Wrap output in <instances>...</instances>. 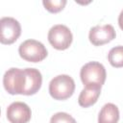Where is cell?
Instances as JSON below:
<instances>
[{
  "label": "cell",
  "instance_id": "12",
  "mask_svg": "<svg viewBox=\"0 0 123 123\" xmlns=\"http://www.w3.org/2000/svg\"><path fill=\"white\" fill-rule=\"evenodd\" d=\"M108 61L113 67H123V46L118 45L111 48L108 54Z\"/></svg>",
  "mask_w": 123,
  "mask_h": 123
},
{
  "label": "cell",
  "instance_id": "6",
  "mask_svg": "<svg viewBox=\"0 0 123 123\" xmlns=\"http://www.w3.org/2000/svg\"><path fill=\"white\" fill-rule=\"evenodd\" d=\"M0 41L2 44H12L21 35L20 23L13 17L4 16L0 19Z\"/></svg>",
  "mask_w": 123,
  "mask_h": 123
},
{
  "label": "cell",
  "instance_id": "7",
  "mask_svg": "<svg viewBox=\"0 0 123 123\" xmlns=\"http://www.w3.org/2000/svg\"><path fill=\"white\" fill-rule=\"evenodd\" d=\"M115 37H116L115 30L113 26L111 24L94 26L89 30V34H88L89 41L95 46H100L109 43L112 39H114Z\"/></svg>",
  "mask_w": 123,
  "mask_h": 123
},
{
  "label": "cell",
  "instance_id": "11",
  "mask_svg": "<svg viewBox=\"0 0 123 123\" xmlns=\"http://www.w3.org/2000/svg\"><path fill=\"white\" fill-rule=\"evenodd\" d=\"M119 120V110L112 103L105 104L98 115V123H117Z\"/></svg>",
  "mask_w": 123,
  "mask_h": 123
},
{
  "label": "cell",
  "instance_id": "15",
  "mask_svg": "<svg viewBox=\"0 0 123 123\" xmlns=\"http://www.w3.org/2000/svg\"><path fill=\"white\" fill-rule=\"evenodd\" d=\"M118 25H119L120 29L123 30V10L121 11V12L119 13V16H118Z\"/></svg>",
  "mask_w": 123,
  "mask_h": 123
},
{
  "label": "cell",
  "instance_id": "4",
  "mask_svg": "<svg viewBox=\"0 0 123 123\" xmlns=\"http://www.w3.org/2000/svg\"><path fill=\"white\" fill-rule=\"evenodd\" d=\"M25 70L20 68H10L3 77V86L6 91L12 95L23 94L25 88Z\"/></svg>",
  "mask_w": 123,
  "mask_h": 123
},
{
  "label": "cell",
  "instance_id": "3",
  "mask_svg": "<svg viewBox=\"0 0 123 123\" xmlns=\"http://www.w3.org/2000/svg\"><path fill=\"white\" fill-rule=\"evenodd\" d=\"M19 56L30 62H39L47 57V49L38 40L27 39L23 41L18 47Z\"/></svg>",
  "mask_w": 123,
  "mask_h": 123
},
{
  "label": "cell",
  "instance_id": "9",
  "mask_svg": "<svg viewBox=\"0 0 123 123\" xmlns=\"http://www.w3.org/2000/svg\"><path fill=\"white\" fill-rule=\"evenodd\" d=\"M26 82L23 95H34L41 87L42 76L39 70L36 68H25Z\"/></svg>",
  "mask_w": 123,
  "mask_h": 123
},
{
  "label": "cell",
  "instance_id": "2",
  "mask_svg": "<svg viewBox=\"0 0 123 123\" xmlns=\"http://www.w3.org/2000/svg\"><path fill=\"white\" fill-rule=\"evenodd\" d=\"M75 90V82L69 75L62 74L54 77L49 83V93L55 100H66Z\"/></svg>",
  "mask_w": 123,
  "mask_h": 123
},
{
  "label": "cell",
  "instance_id": "14",
  "mask_svg": "<svg viewBox=\"0 0 123 123\" xmlns=\"http://www.w3.org/2000/svg\"><path fill=\"white\" fill-rule=\"evenodd\" d=\"M50 123H77L76 120L67 112L60 111L52 115Z\"/></svg>",
  "mask_w": 123,
  "mask_h": 123
},
{
  "label": "cell",
  "instance_id": "5",
  "mask_svg": "<svg viewBox=\"0 0 123 123\" xmlns=\"http://www.w3.org/2000/svg\"><path fill=\"white\" fill-rule=\"evenodd\" d=\"M49 43L57 50L67 49L73 40L70 29L63 24H57L51 27L47 36Z\"/></svg>",
  "mask_w": 123,
  "mask_h": 123
},
{
  "label": "cell",
  "instance_id": "8",
  "mask_svg": "<svg viewBox=\"0 0 123 123\" xmlns=\"http://www.w3.org/2000/svg\"><path fill=\"white\" fill-rule=\"evenodd\" d=\"M6 114L11 123H28L32 116V111L26 103L17 101L9 105Z\"/></svg>",
  "mask_w": 123,
  "mask_h": 123
},
{
  "label": "cell",
  "instance_id": "1",
  "mask_svg": "<svg viewBox=\"0 0 123 123\" xmlns=\"http://www.w3.org/2000/svg\"><path fill=\"white\" fill-rule=\"evenodd\" d=\"M80 77L85 86L102 87L106 81L107 73L102 63L98 62H89L82 66Z\"/></svg>",
  "mask_w": 123,
  "mask_h": 123
},
{
  "label": "cell",
  "instance_id": "13",
  "mask_svg": "<svg viewBox=\"0 0 123 123\" xmlns=\"http://www.w3.org/2000/svg\"><path fill=\"white\" fill-rule=\"evenodd\" d=\"M42 4L48 12L56 13L63 10L66 5V0H43Z\"/></svg>",
  "mask_w": 123,
  "mask_h": 123
},
{
  "label": "cell",
  "instance_id": "10",
  "mask_svg": "<svg viewBox=\"0 0 123 123\" xmlns=\"http://www.w3.org/2000/svg\"><path fill=\"white\" fill-rule=\"evenodd\" d=\"M101 93V87L85 86L78 97V103L83 108H88L94 105Z\"/></svg>",
  "mask_w": 123,
  "mask_h": 123
}]
</instances>
